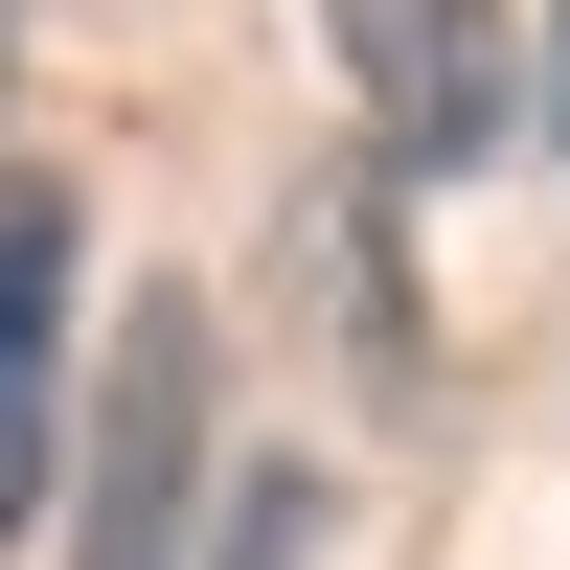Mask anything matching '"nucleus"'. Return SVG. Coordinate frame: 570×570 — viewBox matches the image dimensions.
<instances>
[{"label":"nucleus","mask_w":570,"mask_h":570,"mask_svg":"<svg viewBox=\"0 0 570 570\" xmlns=\"http://www.w3.org/2000/svg\"><path fill=\"white\" fill-rule=\"evenodd\" d=\"M320 46H343V115L389 183L525 160V0H320Z\"/></svg>","instance_id":"nucleus-1"},{"label":"nucleus","mask_w":570,"mask_h":570,"mask_svg":"<svg viewBox=\"0 0 570 570\" xmlns=\"http://www.w3.org/2000/svg\"><path fill=\"white\" fill-rule=\"evenodd\" d=\"M206 548V320L137 297L115 320V389L69 434V570H183Z\"/></svg>","instance_id":"nucleus-2"},{"label":"nucleus","mask_w":570,"mask_h":570,"mask_svg":"<svg viewBox=\"0 0 570 570\" xmlns=\"http://www.w3.org/2000/svg\"><path fill=\"white\" fill-rule=\"evenodd\" d=\"M69 297H91V206L46 160H0V548L69 480Z\"/></svg>","instance_id":"nucleus-3"},{"label":"nucleus","mask_w":570,"mask_h":570,"mask_svg":"<svg viewBox=\"0 0 570 570\" xmlns=\"http://www.w3.org/2000/svg\"><path fill=\"white\" fill-rule=\"evenodd\" d=\"M320 525H343L320 456H274V480H206V548H183V570H320Z\"/></svg>","instance_id":"nucleus-4"},{"label":"nucleus","mask_w":570,"mask_h":570,"mask_svg":"<svg viewBox=\"0 0 570 570\" xmlns=\"http://www.w3.org/2000/svg\"><path fill=\"white\" fill-rule=\"evenodd\" d=\"M525 115H570V46H525Z\"/></svg>","instance_id":"nucleus-5"},{"label":"nucleus","mask_w":570,"mask_h":570,"mask_svg":"<svg viewBox=\"0 0 570 570\" xmlns=\"http://www.w3.org/2000/svg\"><path fill=\"white\" fill-rule=\"evenodd\" d=\"M0 69H23V0H0Z\"/></svg>","instance_id":"nucleus-6"}]
</instances>
